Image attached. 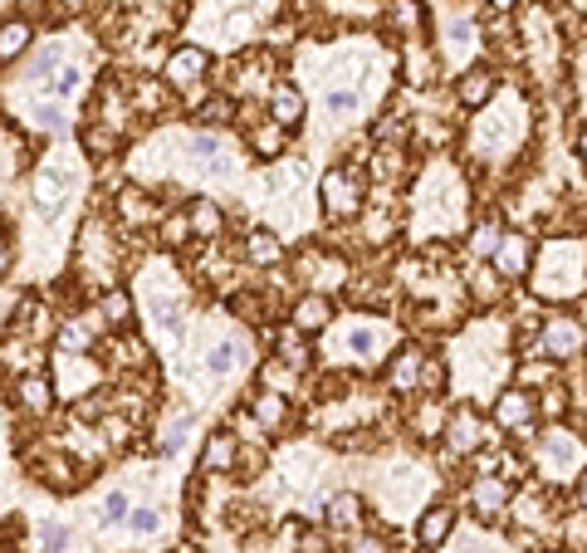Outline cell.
I'll return each mask as SVG.
<instances>
[{
    "mask_svg": "<svg viewBox=\"0 0 587 553\" xmlns=\"http://www.w3.org/2000/svg\"><path fill=\"white\" fill-rule=\"evenodd\" d=\"M319 197H323V216L333 221V226H342V221H358L362 206H367V177H362V167H333L323 172L319 181Z\"/></svg>",
    "mask_w": 587,
    "mask_h": 553,
    "instance_id": "cell-1",
    "label": "cell"
},
{
    "mask_svg": "<svg viewBox=\"0 0 587 553\" xmlns=\"http://www.w3.org/2000/svg\"><path fill=\"white\" fill-rule=\"evenodd\" d=\"M440 441L450 445V455H479L489 441H495V422H489L475 402H455L446 412V431H440Z\"/></svg>",
    "mask_w": 587,
    "mask_h": 553,
    "instance_id": "cell-2",
    "label": "cell"
},
{
    "mask_svg": "<svg viewBox=\"0 0 587 553\" xmlns=\"http://www.w3.org/2000/svg\"><path fill=\"white\" fill-rule=\"evenodd\" d=\"M74 197H78V167H74V162L49 158L45 167H39V181H35V211H39V221H59Z\"/></svg>",
    "mask_w": 587,
    "mask_h": 553,
    "instance_id": "cell-3",
    "label": "cell"
},
{
    "mask_svg": "<svg viewBox=\"0 0 587 553\" xmlns=\"http://www.w3.org/2000/svg\"><path fill=\"white\" fill-rule=\"evenodd\" d=\"M465 504H470V514H475L479 524H499L509 514V504H514V485H509L504 475H495V470H479L475 480H470V490H465Z\"/></svg>",
    "mask_w": 587,
    "mask_h": 553,
    "instance_id": "cell-4",
    "label": "cell"
},
{
    "mask_svg": "<svg viewBox=\"0 0 587 553\" xmlns=\"http://www.w3.org/2000/svg\"><path fill=\"white\" fill-rule=\"evenodd\" d=\"M538 470L548 475V480H567V470H577L583 465V441H573V431H563V426H548L544 436H538Z\"/></svg>",
    "mask_w": 587,
    "mask_h": 553,
    "instance_id": "cell-5",
    "label": "cell"
},
{
    "mask_svg": "<svg viewBox=\"0 0 587 553\" xmlns=\"http://www.w3.org/2000/svg\"><path fill=\"white\" fill-rule=\"evenodd\" d=\"M538 348H544L548 363H567V357L587 353V334L573 314H553V318H544V328H538Z\"/></svg>",
    "mask_w": 587,
    "mask_h": 553,
    "instance_id": "cell-6",
    "label": "cell"
},
{
    "mask_svg": "<svg viewBox=\"0 0 587 553\" xmlns=\"http://www.w3.org/2000/svg\"><path fill=\"white\" fill-rule=\"evenodd\" d=\"M205 70H211V54H205L201 45H176V50L166 54V64H162V84L166 89H176V93H186V89H196V84L205 79Z\"/></svg>",
    "mask_w": 587,
    "mask_h": 553,
    "instance_id": "cell-7",
    "label": "cell"
},
{
    "mask_svg": "<svg viewBox=\"0 0 587 553\" xmlns=\"http://www.w3.org/2000/svg\"><path fill=\"white\" fill-rule=\"evenodd\" d=\"M489 422H495V431H534V392H524V387H504V392L495 397V406H489Z\"/></svg>",
    "mask_w": 587,
    "mask_h": 553,
    "instance_id": "cell-8",
    "label": "cell"
},
{
    "mask_svg": "<svg viewBox=\"0 0 587 553\" xmlns=\"http://www.w3.org/2000/svg\"><path fill=\"white\" fill-rule=\"evenodd\" d=\"M455 524H460L455 504H446V500L426 504V510H421V519H416V549H426V553L446 549V543L455 539Z\"/></svg>",
    "mask_w": 587,
    "mask_h": 553,
    "instance_id": "cell-9",
    "label": "cell"
},
{
    "mask_svg": "<svg viewBox=\"0 0 587 553\" xmlns=\"http://www.w3.org/2000/svg\"><path fill=\"white\" fill-rule=\"evenodd\" d=\"M534 240L524 236V230H504V240H499V250L489 255V265H495V275L504 279H519V275H528V265H534Z\"/></svg>",
    "mask_w": 587,
    "mask_h": 553,
    "instance_id": "cell-10",
    "label": "cell"
},
{
    "mask_svg": "<svg viewBox=\"0 0 587 553\" xmlns=\"http://www.w3.org/2000/svg\"><path fill=\"white\" fill-rule=\"evenodd\" d=\"M245 412H250V422L260 426V436H274L284 431V426L294 422V406L284 392H274V387H264V392H250V402H245Z\"/></svg>",
    "mask_w": 587,
    "mask_h": 553,
    "instance_id": "cell-11",
    "label": "cell"
},
{
    "mask_svg": "<svg viewBox=\"0 0 587 553\" xmlns=\"http://www.w3.org/2000/svg\"><path fill=\"white\" fill-rule=\"evenodd\" d=\"M495 93H499V79H495V70H489V64H475V70H465L455 79V103L465 113L489 109V103H495Z\"/></svg>",
    "mask_w": 587,
    "mask_h": 553,
    "instance_id": "cell-12",
    "label": "cell"
},
{
    "mask_svg": "<svg viewBox=\"0 0 587 553\" xmlns=\"http://www.w3.org/2000/svg\"><path fill=\"white\" fill-rule=\"evenodd\" d=\"M235 475L240 470V436L230 431V426H221V431L205 436L201 445V475Z\"/></svg>",
    "mask_w": 587,
    "mask_h": 553,
    "instance_id": "cell-13",
    "label": "cell"
},
{
    "mask_svg": "<svg viewBox=\"0 0 587 553\" xmlns=\"http://www.w3.org/2000/svg\"><path fill=\"white\" fill-rule=\"evenodd\" d=\"M54 402H59V392H54V377H49V373L15 377V406L25 416H49V412H54Z\"/></svg>",
    "mask_w": 587,
    "mask_h": 553,
    "instance_id": "cell-14",
    "label": "cell"
},
{
    "mask_svg": "<svg viewBox=\"0 0 587 553\" xmlns=\"http://www.w3.org/2000/svg\"><path fill=\"white\" fill-rule=\"evenodd\" d=\"M333 324V294H299L289 304V328H299L303 338H313V334H323V328Z\"/></svg>",
    "mask_w": 587,
    "mask_h": 553,
    "instance_id": "cell-15",
    "label": "cell"
},
{
    "mask_svg": "<svg viewBox=\"0 0 587 553\" xmlns=\"http://www.w3.org/2000/svg\"><path fill=\"white\" fill-rule=\"evenodd\" d=\"M323 529H328L333 539H342V533H362L367 529V500H362V494H333Z\"/></svg>",
    "mask_w": 587,
    "mask_h": 553,
    "instance_id": "cell-16",
    "label": "cell"
},
{
    "mask_svg": "<svg viewBox=\"0 0 587 553\" xmlns=\"http://www.w3.org/2000/svg\"><path fill=\"white\" fill-rule=\"evenodd\" d=\"M35 50V21L29 15H5L0 21V64H15Z\"/></svg>",
    "mask_w": 587,
    "mask_h": 553,
    "instance_id": "cell-17",
    "label": "cell"
},
{
    "mask_svg": "<svg viewBox=\"0 0 587 553\" xmlns=\"http://www.w3.org/2000/svg\"><path fill=\"white\" fill-rule=\"evenodd\" d=\"M303 113H309V103H303L299 84H274V93H270V123H279L284 133H294L303 123Z\"/></svg>",
    "mask_w": 587,
    "mask_h": 553,
    "instance_id": "cell-18",
    "label": "cell"
},
{
    "mask_svg": "<svg viewBox=\"0 0 587 553\" xmlns=\"http://www.w3.org/2000/svg\"><path fill=\"white\" fill-rule=\"evenodd\" d=\"M421 363H426V348H421V343L397 348V357H391V367H387V382H391V392H416Z\"/></svg>",
    "mask_w": 587,
    "mask_h": 553,
    "instance_id": "cell-19",
    "label": "cell"
},
{
    "mask_svg": "<svg viewBox=\"0 0 587 553\" xmlns=\"http://www.w3.org/2000/svg\"><path fill=\"white\" fill-rule=\"evenodd\" d=\"M274 357H279V363L289 367V373H303V367L313 363V343L299 334V328L284 324L279 334H274Z\"/></svg>",
    "mask_w": 587,
    "mask_h": 553,
    "instance_id": "cell-20",
    "label": "cell"
},
{
    "mask_svg": "<svg viewBox=\"0 0 587 553\" xmlns=\"http://www.w3.org/2000/svg\"><path fill=\"white\" fill-rule=\"evenodd\" d=\"M245 357H250L245 338H221V343H211V353H205V373L211 377H235L245 367Z\"/></svg>",
    "mask_w": 587,
    "mask_h": 553,
    "instance_id": "cell-21",
    "label": "cell"
},
{
    "mask_svg": "<svg viewBox=\"0 0 587 553\" xmlns=\"http://www.w3.org/2000/svg\"><path fill=\"white\" fill-rule=\"evenodd\" d=\"M446 397H416V412H411V426L421 431V441H440L446 431Z\"/></svg>",
    "mask_w": 587,
    "mask_h": 553,
    "instance_id": "cell-22",
    "label": "cell"
},
{
    "mask_svg": "<svg viewBox=\"0 0 587 553\" xmlns=\"http://www.w3.org/2000/svg\"><path fill=\"white\" fill-rule=\"evenodd\" d=\"M284 148H289V133H284L279 123H254L250 128V152L260 162H279Z\"/></svg>",
    "mask_w": 587,
    "mask_h": 553,
    "instance_id": "cell-23",
    "label": "cell"
},
{
    "mask_svg": "<svg viewBox=\"0 0 587 553\" xmlns=\"http://www.w3.org/2000/svg\"><path fill=\"white\" fill-rule=\"evenodd\" d=\"M245 260H250V265H260V269L284 265L279 236H274V230H250V236H245Z\"/></svg>",
    "mask_w": 587,
    "mask_h": 553,
    "instance_id": "cell-24",
    "label": "cell"
},
{
    "mask_svg": "<svg viewBox=\"0 0 587 553\" xmlns=\"http://www.w3.org/2000/svg\"><path fill=\"white\" fill-rule=\"evenodd\" d=\"M98 324L123 334V328L133 324V294H127V289H108V294H98Z\"/></svg>",
    "mask_w": 587,
    "mask_h": 553,
    "instance_id": "cell-25",
    "label": "cell"
},
{
    "mask_svg": "<svg viewBox=\"0 0 587 553\" xmlns=\"http://www.w3.org/2000/svg\"><path fill=\"white\" fill-rule=\"evenodd\" d=\"M186 221H191V236L196 240H215V236H221V226H225L221 206H215V201H205V197H196L191 206H186Z\"/></svg>",
    "mask_w": 587,
    "mask_h": 553,
    "instance_id": "cell-26",
    "label": "cell"
},
{
    "mask_svg": "<svg viewBox=\"0 0 587 553\" xmlns=\"http://www.w3.org/2000/svg\"><path fill=\"white\" fill-rule=\"evenodd\" d=\"M499 240H504V226H499V216H479L475 226H470V255L475 260H489L499 250Z\"/></svg>",
    "mask_w": 587,
    "mask_h": 553,
    "instance_id": "cell-27",
    "label": "cell"
},
{
    "mask_svg": "<svg viewBox=\"0 0 587 553\" xmlns=\"http://www.w3.org/2000/svg\"><path fill=\"white\" fill-rule=\"evenodd\" d=\"M504 279L495 275V265H489V260H479V269L475 275H470V299H475V304H499V299H504Z\"/></svg>",
    "mask_w": 587,
    "mask_h": 553,
    "instance_id": "cell-28",
    "label": "cell"
},
{
    "mask_svg": "<svg viewBox=\"0 0 587 553\" xmlns=\"http://www.w3.org/2000/svg\"><path fill=\"white\" fill-rule=\"evenodd\" d=\"M147 314H152V328L166 338H182V309L166 294H147Z\"/></svg>",
    "mask_w": 587,
    "mask_h": 553,
    "instance_id": "cell-29",
    "label": "cell"
},
{
    "mask_svg": "<svg viewBox=\"0 0 587 553\" xmlns=\"http://www.w3.org/2000/svg\"><path fill=\"white\" fill-rule=\"evenodd\" d=\"M387 21L397 25L401 35H411V30H426V5H421V0H391L387 5Z\"/></svg>",
    "mask_w": 587,
    "mask_h": 553,
    "instance_id": "cell-30",
    "label": "cell"
},
{
    "mask_svg": "<svg viewBox=\"0 0 587 553\" xmlns=\"http://www.w3.org/2000/svg\"><path fill=\"white\" fill-rule=\"evenodd\" d=\"M127 514H133V494H127V490H108L103 500H98V529H117Z\"/></svg>",
    "mask_w": 587,
    "mask_h": 553,
    "instance_id": "cell-31",
    "label": "cell"
},
{
    "mask_svg": "<svg viewBox=\"0 0 587 553\" xmlns=\"http://www.w3.org/2000/svg\"><path fill=\"white\" fill-rule=\"evenodd\" d=\"M78 142H84L88 158H103V162L113 158L117 148H123V138H117V133L108 128V123H98V128H84V133H78Z\"/></svg>",
    "mask_w": 587,
    "mask_h": 553,
    "instance_id": "cell-32",
    "label": "cell"
},
{
    "mask_svg": "<svg viewBox=\"0 0 587 553\" xmlns=\"http://www.w3.org/2000/svg\"><path fill=\"white\" fill-rule=\"evenodd\" d=\"M446 382H450L446 357H430V353H426V363H421V377H416V397H440V392H446Z\"/></svg>",
    "mask_w": 587,
    "mask_h": 553,
    "instance_id": "cell-33",
    "label": "cell"
},
{
    "mask_svg": "<svg viewBox=\"0 0 587 553\" xmlns=\"http://www.w3.org/2000/svg\"><path fill=\"white\" fill-rule=\"evenodd\" d=\"M323 109H328V118H352V113L362 109V93L352 89V84H333L328 99H323Z\"/></svg>",
    "mask_w": 587,
    "mask_h": 553,
    "instance_id": "cell-34",
    "label": "cell"
},
{
    "mask_svg": "<svg viewBox=\"0 0 587 553\" xmlns=\"http://www.w3.org/2000/svg\"><path fill=\"white\" fill-rule=\"evenodd\" d=\"M191 152H196V158H201L205 162V167H230V162H225V158H230V152H225V138H215V133H196V138H191Z\"/></svg>",
    "mask_w": 587,
    "mask_h": 553,
    "instance_id": "cell-35",
    "label": "cell"
},
{
    "mask_svg": "<svg viewBox=\"0 0 587 553\" xmlns=\"http://www.w3.org/2000/svg\"><path fill=\"white\" fill-rule=\"evenodd\" d=\"M39 553H68V543H74V529L59 519H39Z\"/></svg>",
    "mask_w": 587,
    "mask_h": 553,
    "instance_id": "cell-36",
    "label": "cell"
},
{
    "mask_svg": "<svg viewBox=\"0 0 587 553\" xmlns=\"http://www.w3.org/2000/svg\"><path fill=\"white\" fill-rule=\"evenodd\" d=\"M553 382H558L553 363H519V382L514 387H524V392H544V387H553Z\"/></svg>",
    "mask_w": 587,
    "mask_h": 553,
    "instance_id": "cell-37",
    "label": "cell"
},
{
    "mask_svg": "<svg viewBox=\"0 0 587 553\" xmlns=\"http://www.w3.org/2000/svg\"><path fill=\"white\" fill-rule=\"evenodd\" d=\"M123 524L137 533V539H152V533L162 529V510H157V504H133V514H127Z\"/></svg>",
    "mask_w": 587,
    "mask_h": 553,
    "instance_id": "cell-38",
    "label": "cell"
},
{
    "mask_svg": "<svg viewBox=\"0 0 587 553\" xmlns=\"http://www.w3.org/2000/svg\"><path fill=\"white\" fill-rule=\"evenodd\" d=\"M294 553H333V533L323 524H299V543Z\"/></svg>",
    "mask_w": 587,
    "mask_h": 553,
    "instance_id": "cell-39",
    "label": "cell"
},
{
    "mask_svg": "<svg viewBox=\"0 0 587 553\" xmlns=\"http://www.w3.org/2000/svg\"><path fill=\"white\" fill-rule=\"evenodd\" d=\"M117 211H123L127 226H142V221H152V216H157V211L147 206L142 191H123V197H117ZM157 221H162V216H157Z\"/></svg>",
    "mask_w": 587,
    "mask_h": 553,
    "instance_id": "cell-40",
    "label": "cell"
},
{
    "mask_svg": "<svg viewBox=\"0 0 587 553\" xmlns=\"http://www.w3.org/2000/svg\"><path fill=\"white\" fill-rule=\"evenodd\" d=\"M186 426H191V412L172 416V422H166V426H162V441H157V451H162V455L182 451V441H186Z\"/></svg>",
    "mask_w": 587,
    "mask_h": 553,
    "instance_id": "cell-41",
    "label": "cell"
},
{
    "mask_svg": "<svg viewBox=\"0 0 587 553\" xmlns=\"http://www.w3.org/2000/svg\"><path fill=\"white\" fill-rule=\"evenodd\" d=\"M157 236H162V246H186V236H191V221H186V211H176V216H162Z\"/></svg>",
    "mask_w": 587,
    "mask_h": 553,
    "instance_id": "cell-42",
    "label": "cell"
},
{
    "mask_svg": "<svg viewBox=\"0 0 587 553\" xmlns=\"http://www.w3.org/2000/svg\"><path fill=\"white\" fill-rule=\"evenodd\" d=\"M235 113H240V109H235L230 93H215V99L201 109V123H211V128H215V123H235Z\"/></svg>",
    "mask_w": 587,
    "mask_h": 553,
    "instance_id": "cell-43",
    "label": "cell"
},
{
    "mask_svg": "<svg viewBox=\"0 0 587 553\" xmlns=\"http://www.w3.org/2000/svg\"><path fill=\"white\" fill-rule=\"evenodd\" d=\"M348 348H352L358 357H372V353H377V328H367V324L352 328V334H348Z\"/></svg>",
    "mask_w": 587,
    "mask_h": 553,
    "instance_id": "cell-44",
    "label": "cell"
},
{
    "mask_svg": "<svg viewBox=\"0 0 587 553\" xmlns=\"http://www.w3.org/2000/svg\"><path fill=\"white\" fill-rule=\"evenodd\" d=\"M10 269H15V240H10L5 230H0V279H5Z\"/></svg>",
    "mask_w": 587,
    "mask_h": 553,
    "instance_id": "cell-45",
    "label": "cell"
},
{
    "mask_svg": "<svg viewBox=\"0 0 587 553\" xmlns=\"http://www.w3.org/2000/svg\"><path fill=\"white\" fill-rule=\"evenodd\" d=\"M577 510H583V514H587V470H583V475H577Z\"/></svg>",
    "mask_w": 587,
    "mask_h": 553,
    "instance_id": "cell-46",
    "label": "cell"
},
{
    "mask_svg": "<svg viewBox=\"0 0 587 553\" xmlns=\"http://www.w3.org/2000/svg\"><path fill=\"white\" fill-rule=\"evenodd\" d=\"M84 5H88V0H59V11H68V15H78Z\"/></svg>",
    "mask_w": 587,
    "mask_h": 553,
    "instance_id": "cell-47",
    "label": "cell"
},
{
    "mask_svg": "<svg viewBox=\"0 0 587 553\" xmlns=\"http://www.w3.org/2000/svg\"><path fill=\"white\" fill-rule=\"evenodd\" d=\"M577 158H583V162H587V128H583V133H577Z\"/></svg>",
    "mask_w": 587,
    "mask_h": 553,
    "instance_id": "cell-48",
    "label": "cell"
}]
</instances>
